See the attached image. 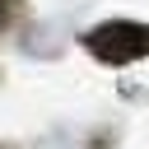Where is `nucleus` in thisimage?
I'll return each instance as SVG.
<instances>
[{"label": "nucleus", "mask_w": 149, "mask_h": 149, "mask_svg": "<svg viewBox=\"0 0 149 149\" xmlns=\"http://www.w3.org/2000/svg\"><path fill=\"white\" fill-rule=\"evenodd\" d=\"M84 47L107 65H130V61L149 56V23H135V19L98 23L93 33H84Z\"/></svg>", "instance_id": "1"}]
</instances>
